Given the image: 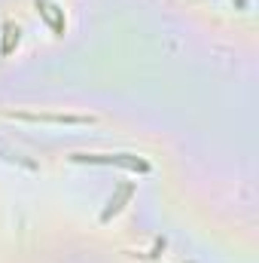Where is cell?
Instances as JSON below:
<instances>
[{"label":"cell","mask_w":259,"mask_h":263,"mask_svg":"<svg viewBox=\"0 0 259 263\" xmlns=\"http://www.w3.org/2000/svg\"><path fill=\"white\" fill-rule=\"evenodd\" d=\"M3 117L25 120V123H55V126H89V123H95L92 117H70V114H18V110H6Z\"/></svg>","instance_id":"cell-2"},{"label":"cell","mask_w":259,"mask_h":263,"mask_svg":"<svg viewBox=\"0 0 259 263\" xmlns=\"http://www.w3.org/2000/svg\"><path fill=\"white\" fill-rule=\"evenodd\" d=\"M131 196H134V184H119L116 193L107 199V205H104V211H101V223H110V220L131 202Z\"/></svg>","instance_id":"cell-4"},{"label":"cell","mask_w":259,"mask_h":263,"mask_svg":"<svg viewBox=\"0 0 259 263\" xmlns=\"http://www.w3.org/2000/svg\"><path fill=\"white\" fill-rule=\"evenodd\" d=\"M0 156L6 159V162H12V165H25V168H37V162H31V159H25L21 153H12L6 144H0Z\"/></svg>","instance_id":"cell-6"},{"label":"cell","mask_w":259,"mask_h":263,"mask_svg":"<svg viewBox=\"0 0 259 263\" xmlns=\"http://www.w3.org/2000/svg\"><path fill=\"white\" fill-rule=\"evenodd\" d=\"M70 162L76 165H116V168H128V172H137V175H146L153 165L137 156V153H70L67 156Z\"/></svg>","instance_id":"cell-1"},{"label":"cell","mask_w":259,"mask_h":263,"mask_svg":"<svg viewBox=\"0 0 259 263\" xmlns=\"http://www.w3.org/2000/svg\"><path fill=\"white\" fill-rule=\"evenodd\" d=\"M34 9H37V15L49 25V31H52L55 37H64V9H58L52 0H34Z\"/></svg>","instance_id":"cell-3"},{"label":"cell","mask_w":259,"mask_h":263,"mask_svg":"<svg viewBox=\"0 0 259 263\" xmlns=\"http://www.w3.org/2000/svg\"><path fill=\"white\" fill-rule=\"evenodd\" d=\"M18 40H21V28L15 22H6L3 25V40H0V59L12 55V49L18 46Z\"/></svg>","instance_id":"cell-5"}]
</instances>
